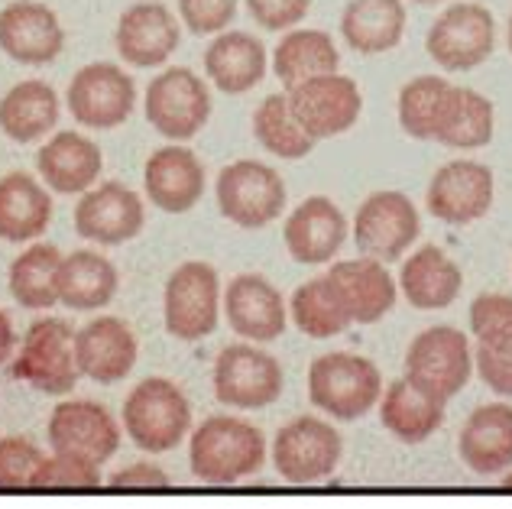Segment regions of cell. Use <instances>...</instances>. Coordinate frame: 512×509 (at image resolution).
I'll return each mask as SVG.
<instances>
[{"label":"cell","instance_id":"cell-3","mask_svg":"<svg viewBox=\"0 0 512 509\" xmlns=\"http://www.w3.org/2000/svg\"><path fill=\"white\" fill-rule=\"evenodd\" d=\"M124 428L130 441L150 454L172 451L182 445L188 428H192V403L166 377H146L133 386L124 399Z\"/></svg>","mask_w":512,"mask_h":509},{"label":"cell","instance_id":"cell-13","mask_svg":"<svg viewBox=\"0 0 512 509\" xmlns=\"http://www.w3.org/2000/svg\"><path fill=\"white\" fill-rule=\"evenodd\" d=\"M419 234H422L419 208L412 205L409 195L393 189L373 192L354 218V240L360 253H367V257L380 263L399 260L419 240Z\"/></svg>","mask_w":512,"mask_h":509},{"label":"cell","instance_id":"cell-15","mask_svg":"<svg viewBox=\"0 0 512 509\" xmlns=\"http://www.w3.org/2000/svg\"><path fill=\"white\" fill-rule=\"evenodd\" d=\"M49 445L59 454H72L88 464H104L120 445V425L111 409L94 399H65L49 415Z\"/></svg>","mask_w":512,"mask_h":509},{"label":"cell","instance_id":"cell-30","mask_svg":"<svg viewBox=\"0 0 512 509\" xmlns=\"http://www.w3.org/2000/svg\"><path fill=\"white\" fill-rule=\"evenodd\" d=\"M344 43L360 56H380L402 43L406 4L402 0H350L341 17Z\"/></svg>","mask_w":512,"mask_h":509},{"label":"cell","instance_id":"cell-12","mask_svg":"<svg viewBox=\"0 0 512 509\" xmlns=\"http://www.w3.org/2000/svg\"><path fill=\"white\" fill-rule=\"evenodd\" d=\"M286 95L295 120L305 127L312 140L341 137V133L357 124L363 111V95L357 82L341 72L308 78V82L289 88Z\"/></svg>","mask_w":512,"mask_h":509},{"label":"cell","instance_id":"cell-33","mask_svg":"<svg viewBox=\"0 0 512 509\" xmlns=\"http://www.w3.org/2000/svg\"><path fill=\"white\" fill-rule=\"evenodd\" d=\"M59 124V95L52 85L30 78L0 98V130L13 143H33Z\"/></svg>","mask_w":512,"mask_h":509},{"label":"cell","instance_id":"cell-47","mask_svg":"<svg viewBox=\"0 0 512 509\" xmlns=\"http://www.w3.org/2000/svg\"><path fill=\"white\" fill-rule=\"evenodd\" d=\"M13 347H17V334H13L10 318L0 312V367L13 357Z\"/></svg>","mask_w":512,"mask_h":509},{"label":"cell","instance_id":"cell-45","mask_svg":"<svg viewBox=\"0 0 512 509\" xmlns=\"http://www.w3.org/2000/svg\"><path fill=\"white\" fill-rule=\"evenodd\" d=\"M474 370L480 373V380L487 383L496 396L512 399V354L509 351H493V347L477 344Z\"/></svg>","mask_w":512,"mask_h":509},{"label":"cell","instance_id":"cell-29","mask_svg":"<svg viewBox=\"0 0 512 509\" xmlns=\"http://www.w3.org/2000/svg\"><path fill=\"white\" fill-rule=\"evenodd\" d=\"M52 221V198L30 172H7L0 179V240L26 244L46 234Z\"/></svg>","mask_w":512,"mask_h":509},{"label":"cell","instance_id":"cell-48","mask_svg":"<svg viewBox=\"0 0 512 509\" xmlns=\"http://www.w3.org/2000/svg\"><path fill=\"white\" fill-rule=\"evenodd\" d=\"M412 4H422V7H428V4H438V0H412Z\"/></svg>","mask_w":512,"mask_h":509},{"label":"cell","instance_id":"cell-37","mask_svg":"<svg viewBox=\"0 0 512 509\" xmlns=\"http://www.w3.org/2000/svg\"><path fill=\"white\" fill-rule=\"evenodd\" d=\"M253 137L266 153L279 159H302L315 150V140L295 120L289 95H269L253 114Z\"/></svg>","mask_w":512,"mask_h":509},{"label":"cell","instance_id":"cell-20","mask_svg":"<svg viewBox=\"0 0 512 509\" xmlns=\"http://www.w3.org/2000/svg\"><path fill=\"white\" fill-rule=\"evenodd\" d=\"M65 46V30L39 0H13L0 10V49L13 62L23 65H49Z\"/></svg>","mask_w":512,"mask_h":509},{"label":"cell","instance_id":"cell-35","mask_svg":"<svg viewBox=\"0 0 512 509\" xmlns=\"http://www.w3.org/2000/svg\"><path fill=\"white\" fill-rule=\"evenodd\" d=\"M338 65L341 52L325 30H289L273 52V72L286 88L338 72Z\"/></svg>","mask_w":512,"mask_h":509},{"label":"cell","instance_id":"cell-4","mask_svg":"<svg viewBox=\"0 0 512 509\" xmlns=\"http://www.w3.org/2000/svg\"><path fill=\"white\" fill-rule=\"evenodd\" d=\"M474 377V351L464 331L435 325L422 331L406 351V380L428 396L448 403Z\"/></svg>","mask_w":512,"mask_h":509},{"label":"cell","instance_id":"cell-7","mask_svg":"<svg viewBox=\"0 0 512 509\" xmlns=\"http://www.w3.org/2000/svg\"><path fill=\"white\" fill-rule=\"evenodd\" d=\"M221 279L211 263L188 260L172 270L163 292L166 331L179 341H201L218 328Z\"/></svg>","mask_w":512,"mask_h":509},{"label":"cell","instance_id":"cell-25","mask_svg":"<svg viewBox=\"0 0 512 509\" xmlns=\"http://www.w3.org/2000/svg\"><path fill=\"white\" fill-rule=\"evenodd\" d=\"M36 166L52 192L75 195V192H88L98 182L104 169V156L101 146L88 140L85 133L62 130L49 143H43V150L36 153Z\"/></svg>","mask_w":512,"mask_h":509},{"label":"cell","instance_id":"cell-5","mask_svg":"<svg viewBox=\"0 0 512 509\" xmlns=\"http://www.w3.org/2000/svg\"><path fill=\"white\" fill-rule=\"evenodd\" d=\"M13 377L49 396H65L78 383L75 328L65 318H39L30 325L23 347L13 357Z\"/></svg>","mask_w":512,"mask_h":509},{"label":"cell","instance_id":"cell-26","mask_svg":"<svg viewBox=\"0 0 512 509\" xmlns=\"http://www.w3.org/2000/svg\"><path fill=\"white\" fill-rule=\"evenodd\" d=\"M461 461L480 477L503 474L512 467V406L490 403L470 412L457 441Z\"/></svg>","mask_w":512,"mask_h":509},{"label":"cell","instance_id":"cell-24","mask_svg":"<svg viewBox=\"0 0 512 509\" xmlns=\"http://www.w3.org/2000/svg\"><path fill=\"white\" fill-rule=\"evenodd\" d=\"M143 185L159 211L185 214L205 195V166L188 146H163L146 159Z\"/></svg>","mask_w":512,"mask_h":509},{"label":"cell","instance_id":"cell-34","mask_svg":"<svg viewBox=\"0 0 512 509\" xmlns=\"http://www.w3.org/2000/svg\"><path fill=\"white\" fill-rule=\"evenodd\" d=\"M117 296L114 263L94 250H75L59 266V302L75 312H98Z\"/></svg>","mask_w":512,"mask_h":509},{"label":"cell","instance_id":"cell-32","mask_svg":"<svg viewBox=\"0 0 512 509\" xmlns=\"http://www.w3.org/2000/svg\"><path fill=\"white\" fill-rule=\"evenodd\" d=\"M457 88L461 85L444 82L438 75L412 78V82L402 85L399 91V104H396L399 127L415 140H438L451 120Z\"/></svg>","mask_w":512,"mask_h":509},{"label":"cell","instance_id":"cell-39","mask_svg":"<svg viewBox=\"0 0 512 509\" xmlns=\"http://www.w3.org/2000/svg\"><path fill=\"white\" fill-rule=\"evenodd\" d=\"M496 127V111L493 101L483 98L474 88H457V101L444 133L438 143L451 146V150H480L493 140Z\"/></svg>","mask_w":512,"mask_h":509},{"label":"cell","instance_id":"cell-36","mask_svg":"<svg viewBox=\"0 0 512 509\" xmlns=\"http://www.w3.org/2000/svg\"><path fill=\"white\" fill-rule=\"evenodd\" d=\"M59 266L56 244H30L10 263V296L30 312H46L59 302Z\"/></svg>","mask_w":512,"mask_h":509},{"label":"cell","instance_id":"cell-2","mask_svg":"<svg viewBox=\"0 0 512 509\" xmlns=\"http://www.w3.org/2000/svg\"><path fill=\"white\" fill-rule=\"evenodd\" d=\"M383 396V377L370 357L334 351L308 370V399L338 422L363 419Z\"/></svg>","mask_w":512,"mask_h":509},{"label":"cell","instance_id":"cell-6","mask_svg":"<svg viewBox=\"0 0 512 509\" xmlns=\"http://www.w3.org/2000/svg\"><path fill=\"white\" fill-rule=\"evenodd\" d=\"M218 208L227 221H234L244 231L273 224L282 211H286V182L273 169L260 163V159H237V163L224 166L218 185Z\"/></svg>","mask_w":512,"mask_h":509},{"label":"cell","instance_id":"cell-10","mask_svg":"<svg viewBox=\"0 0 512 509\" xmlns=\"http://www.w3.org/2000/svg\"><path fill=\"white\" fill-rule=\"evenodd\" d=\"M282 367L253 344H231L214 360V396L231 409H266L282 396Z\"/></svg>","mask_w":512,"mask_h":509},{"label":"cell","instance_id":"cell-23","mask_svg":"<svg viewBox=\"0 0 512 509\" xmlns=\"http://www.w3.org/2000/svg\"><path fill=\"white\" fill-rule=\"evenodd\" d=\"M179 20L166 4H133L120 13L114 43L117 52L137 69L163 65L179 49Z\"/></svg>","mask_w":512,"mask_h":509},{"label":"cell","instance_id":"cell-38","mask_svg":"<svg viewBox=\"0 0 512 509\" xmlns=\"http://www.w3.org/2000/svg\"><path fill=\"white\" fill-rule=\"evenodd\" d=\"M289 315L295 321V328L308 338H334V334H344L350 328V318L341 308V302L334 299V292L328 286L325 276H315L302 283L292 292L289 302Z\"/></svg>","mask_w":512,"mask_h":509},{"label":"cell","instance_id":"cell-8","mask_svg":"<svg viewBox=\"0 0 512 509\" xmlns=\"http://www.w3.org/2000/svg\"><path fill=\"white\" fill-rule=\"evenodd\" d=\"M496 23L493 13L483 4H451L438 13L425 36L428 56L444 72H470L493 56Z\"/></svg>","mask_w":512,"mask_h":509},{"label":"cell","instance_id":"cell-16","mask_svg":"<svg viewBox=\"0 0 512 509\" xmlns=\"http://www.w3.org/2000/svg\"><path fill=\"white\" fill-rule=\"evenodd\" d=\"M146 224L143 198L127 189L124 182H104L94 185L82 195L75 208V231L78 237L91 240L101 247H117L133 240Z\"/></svg>","mask_w":512,"mask_h":509},{"label":"cell","instance_id":"cell-19","mask_svg":"<svg viewBox=\"0 0 512 509\" xmlns=\"http://www.w3.org/2000/svg\"><path fill=\"white\" fill-rule=\"evenodd\" d=\"M227 325L244 341H276L289 325V305L282 292L260 273H240L224 289Z\"/></svg>","mask_w":512,"mask_h":509},{"label":"cell","instance_id":"cell-31","mask_svg":"<svg viewBox=\"0 0 512 509\" xmlns=\"http://www.w3.org/2000/svg\"><path fill=\"white\" fill-rule=\"evenodd\" d=\"M380 422L389 435L402 441V445H422V441H428L441 428L444 403L402 377L383 393Z\"/></svg>","mask_w":512,"mask_h":509},{"label":"cell","instance_id":"cell-44","mask_svg":"<svg viewBox=\"0 0 512 509\" xmlns=\"http://www.w3.org/2000/svg\"><path fill=\"white\" fill-rule=\"evenodd\" d=\"M308 7H312V0H247L250 17L269 33L295 30L305 20Z\"/></svg>","mask_w":512,"mask_h":509},{"label":"cell","instance_id":"cell-11","mask_svg":"<svg viewBox=\"0 0 512 509\" xmlns=\"http://www.w3.org/2000/svg\"><path fill=\"white\" fill-rule=\"evenodd\" d=\"M146 120L166 140H192L211 117L208 85L192 69H166L146 88Z\"/></svg>","mask_w":512,"mask_h":509},{"label":"cell","instance_id":"cell-50","mask_svg":"<svg viewBox=\"0 0 512 509\" xmlns=\"http://www.w3.org/2000/svg\"><path fill=\"white\" fill-rule=\"evenodd\" d=\"M503 487H512V474H506V477H503Z\"/></svg>","mask_w":512,"mask_h":509},{"label":"cell","instance_id":"cell-18","mask_svg":"<svg viewBox=\"0 0 512 509\" xmlns=\"http://www.w3.org/2000/svg\"><path fill=\"white\" fill-rule=\"evenodd\" d=\"M493 205V172L474 159H454L428 182V211L444 224H474Z\"/></svg>","mask_w":512,"mask_h":509},{"label":"cell","instance_id":"cell-28","mask_svg":"<svg viewBox=\"0 0 512 509\" xmlns=\"http://www.w3.org/2000/svg\"><path fill=\"white\" fill-rule=\"evenodd\" d=\"M205 72L224 95H247L266 75V46L250 33H218L205 52Z\"/></svg>","mask_w":512,"mask_h":509},{"label":"cell","instance_id":"cell-14","mask_svg":"<svg viewBox=\"0 0 512 509\" xmlns=\"http://www.w3.org/2000/svg\"><path fill=\"white\" fill-rule=\"evenodd\" d=\"M65 101H69V111L82 127L111 130L133 114L137 85H133V78L120 65L91 62L75 72Z\"/></svg>","mask_w":512,"mask_h":509},{"label":"cell","instance_id":"cell-49","mask_svg":"<svg viewBox=\"0 0 512 509\" xmlns=\"http://www.w3.org/2000/svg\"><path fill=\"white\" fill-rule=\"evenodd\" d=\"M509 52H512V13H509Z\"/></svg>","mask_w":512,"mask_h":509},{"label":"cell","instance_id":"cell-9","mask_svg":"<svg viewBox=\"0 0 512 509\" xmlns=\"http://www.w3.org/2000/svg\"><path fill=\"white\" fill-rule=\"evenodd\" d=\"M341 454L344 441L334 432V425L325 419H312V415L282 425L273 441L276 474L286 484H321L338 471Z\"/></svg>","mask_w":512,"mask_h":509},{"label":"cell","instance_id":"cell-40","mask_svg":"<svg viewBox=\"0 0 512 509\" xmlns=\"http://www.w3.org/2000/svg\"><path fill=\"white\" fill-rule=\"evenodd\" d=\"M470 331L477 344L512 354V296L483 292L470 302Z\"/></svg>","mask_w":512,"mask_h":509},{"label":"cell","instance_id":"cell-46","mask_svg":"<svg viewBox=\"0 0 512 509\" xmlns=\"http://www.w3.org/2000/svg\"><path fill=\"white\" fill-rule=\"evenodd\" d=\"M107 484L117 490H124V487L127 490H166L172 487V480L163 467H156V464H133V467H124V471H117Z\"/></svg>","mask_w":512,"mask_h":509},{"label":"cell","instance_id":"cell-42","mask_svg":"<svg viewBox=\"0 0 512 509\" xmlns=\"http://www.w3.org/2000/svg\"><path fill=\"white\" fill-rule=\"evenodd\" d=\"M46 454L33 445L30 438H0V487L4 490H20L30 487L36 467L43 464Z\"/></svg>","mask_w":512,"mask_h":509},{"label":"cell","instance_id":"cell-22","mask_svg":"<svg viewBox=\"0 0 512 509\" xmlns=\"http://www.w3.org/2000/svg\"><path fill=\"white\" fill-rule=\"evenodd\" d=\"M282 237H286V250L295 263L321 266V263H331L334 253L344 247L347 218L331 198L315 195V198H305V202L289 214L286 227H282Z\"/></svg>","mask_w":512,"mask_h":509},{"label":"cell","instance_id":"cell-41","mask_svg":"<svg viewBox=\"0 0 512 509\" xmlns=\"http://www.w3.org/2000/svg\"><path fill=\"white\" fill-rule=\"evenodd\" d=\"M30 487H36V490H94V487H101V467L88 464L82 458H72V454L52 451V458H43V464L36 467Z\"/></svg>","mask_w":512,"mask_h":509},{"label":"cell","instance_id":"cell-21","mask_svg":"<svg viewBox=\"0 0 512 509\" xmlns=\"http://www.w3.org/2000/svg\"><path fill=\"white\" fill-rule=\"evenodd\" d=\"M137 334L114 315H101L75 334L78 373L94 383H120L137 364Z\"/></svg>","mask_w":512,"mask_h":509},{"label":"cell","instance_id":"cell-1","mask_svg":"<svg viewBox=\"0 0 512 509\" xmlns=\"http://www.w3.org/2000/svg\"><path fill=\"white\" fill-rule=\"evenodd\" d=\"M266 461V438L256 425L231 415H211L188 441V464L198 480L214 487L240 484Z\"/></svg>","mask_w":512,"mask_h":509},{"label":"cell","instance_id":"cell-17","mask_svg":"<svg viewBox=\"0 0 512 509\" xmlns=\"http://www.w3.org/2000/svg\"><path fill=\"white\" fill-rule=\"evenodd\" d=\"M334 299L341 302L350 325H376L393 312L399 286L389 270L373 257L341 260L325 273Z\"/></svg>","mask_w":512,"mask_h":509},{"label":"cell","instance_id":"cell-43","mask_svg":"<svg viewBox=\"0 0 512 509\" xmlns=\"http://www.w3.org/2000/svg\"><path fill=\"white\" fill-rule=\"evenodd\" d=\"M179 17L195 36L224 33L237 17V0H179Z\"/></svg>","mask_w":512,"mask_h":509},{"label":"cell","instance_id":"cell-27","mask_svg":"<svg viewBox=\"0 0 512 509\" xmlns=\"http://www.w3.org/2000/svg\"><path fill=\"white\" fill-rule=\"evenodd\" d=\"M464 273L448 253L435 244H425L422 250H415L412 257L402 263L399 273V289L412 308L422 312H438L448 308L457 296H461Z\"/></svg>","mask_w":512,"mask_h":509}]
</instances>
